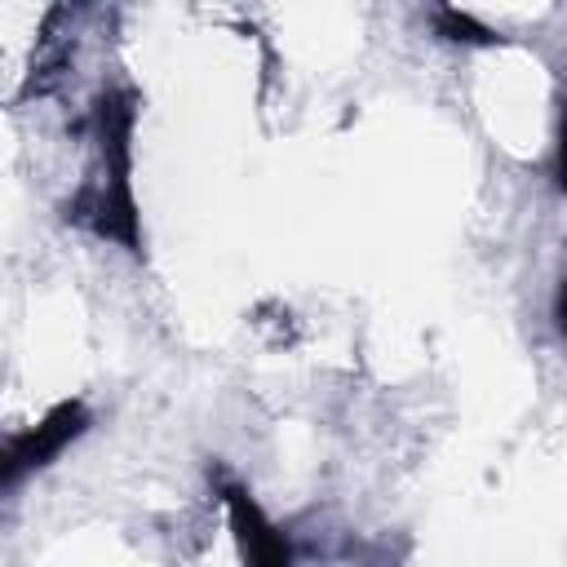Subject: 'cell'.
I'll list each match as a JSON object with an SVG mask.
<instances>
[{
    "mask_svg": "<svg viewBox=\"0 0 567 567\" xmlns=\"http://www.w3.org/2000/svg\"><path fill=\"white\" fill-rule=\"evenodd\" d=\"M62 9L44 4H0V106H18L27 97H40L44 84L58 75L62 62V35L53 22Z\"/></svg>",
    "mask_w": 567,
    "mask_h": 567,
    "instance_id": "obj_2",
    "label": "cell"
},
{
    "mask_svg": "<svg viewBox=\"0 0 567 567\" xmlns=\"http://www.w3.org/2000/svg\"><path fill=\"white\" fill-rule=\"evenodd\" d=\"M177 558L182 567H288V549L275 527H266L239 492H221L186 518Z\"/></svg>",
    "mask_w": 567,
    "mask_h": 567,
    "instance_id": "obj_1",
    "label": "cell"
}]
</instances>
